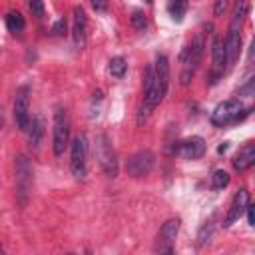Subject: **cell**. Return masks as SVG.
Segmentation results:
<instances>
[{
  "mask_svg": "<svg viewBox=\"0 0 255 255\" xmlns=\"http://www.w3.org/2000/svg\"><path fill=\"white\" fill-rule=\"evenodd\" d=\"M247 10H249V4L245 0H239L235 4V10H233V18H231V26H229V32L223 40V46H225V62H227V68L235 66V62L239 60V52H241V26H243V20L247 16Z\"/></svg>",
  "mask_w": 255,
  "mask_h": 255,
  "instance_id": "obj_1",
  "label": "cell"
},
{
  "mask_svg": "<svg viewBox=\"0 0 255 255\" xmlns=\"http://www.w3.org/2000/svg\"><path fill=\"white\" fill-rule=\"evenodd\" d=\"M163 96H165V92L161 90L159 82L155 80L153 66H147L145 72H143V102H141V108H139V114H137V124H143L151 116V112L159 106Z\"/></svg>",
  "mask_w": 255,
  "mask_h": 255,
  "instance_id": "obj_2",
  "label": "cell"
},
{
  "mask_svg": "<svg viewBox=\"0 0 255 255\" xmlns=\"http://www.w3.org/2000/svg\"><path fill=\"white\" fill-rule=\"evenodd\" d=\"M249 114H251V110L249 108L245 110L239 98H231V100H225L215 106V110L211 112V124L217 128H225L229 124H237V122L245 120Z\"/></svg>",
  "mask_w": 255,
  "mask_h": 255,
  "instance_id": "obj_3",
  "label": "cell"
},
{
  "mask_svg": "<svg viewBox=\"0 0 255 255\" xmlns=\"http://www.w3.org/2000/svg\"><path fill=\"white\" fill-rule=\"evenodd\" d=\"M70 145V116L66 108H58L54 114V128H52V151L56 157L64 155Z\"/></svg>",
  "mask_w": 255,
  "mask_h": 255,
  "instance_id": "obj_4",
  "label": "cell"
},
{
  "mask_svg": "<svg viewBox=\"0 0 255 255\" xmlns=\"http://www.w3.org/2000/svg\"><path fill=\"white\" fill-rule=\"evenodd\" d=\"M96 159L100 163V167L104 169V173L108 177H118V155L116 149L112 145V139L106 133H100L96 137Z\"/></svg>",
  "mask_w": 255,
  "mask_h": 255,
  "instance_id": "obj_5",
  "label": "cell"
},
{
  "mask_svg": "<svg viewBox=\"0 0 255 255\" xmlns=\"http://www.w3.org/2000/svg\"><path fill=\"white\" fill-rule=\"evenodd\" d=\"M30 189H32V163L26 155H18L16 157V201L20 207L28 205Z\"/></svg>",
  "mask_w": 255,
  "mask_h": 255,
  "instance_id": "obj_6",
  "label": "cell"
},
{
  "mask_svg": "<svg viewBox=\"0 0 255 255\" xmlns=\"http://www.w3.org/2000/svg\"><path fill=\"white\" fill-rule=\"evenodd\" d=\"M70 169L76 179H84L88 173V137L84 133L70 141Z\"/></svg>",
  "mask_w": 255,
  "mask_h": 255,
  "instance_id": "obj_7",
  "label": "cell"
},
{
  "mask_svg": "<svg viewBox=\"0 0 255 255\" xmlns=\"http://www.w3.org/2000/svg\"><path fill=\"white\" fill-rule=\"evenodd\" d=\"M153 163H155V155L149 149H141L129 155V159L126 161V171L131 177H143L153 169Z\"/></svg>",
  "mask_w": 255,
  "mask_h": 255,
  "instance_id": "obj_8",
  "label": "cell"
},
{
  "mask_svg": "<svg viewBox=\"0 0 255 255\" xmlns=\"http://www.w3.org/2000/svg\"><path fill=\"white\" fill-rule=\"evenodd\" d=\"M30 90L28 86H22L18 92H16V98H14V122H16V128L20 131H26L28 126H30Z\"/></svg>",
  "mask_w": 255,
  "mask_h": 255,
  "instance_id": "obj_9",
  "label": "cell"
},
{
  "mask_svg": "<svg viewBox=\"0 0 255 255\" xmlns=\"http://www.w3.org/2000/svg\"><path fill=\"white\" fill-rule=\"evenodd\" d=\"M179 227H181V221L177 217L173 219H167L159 233H157V239H155V251L159 253H173V245H175V237L179 233Z\"/></svg>",
  "mask_w": 255,
  "mask_h": 255,
  "instance_id": "obj_10",
  "label": "cell"
},
{
  "mask_svg": "<svg viewBox=\"0 0 255 255\" xmlns=\"http://www.w3.org/2000/svg\"><path fill=\"white\" fill-rule=\"evenodd\" d=\"M175 153L183 159H199L205 153V139L199 135H191L179 141V145L175 147Z\"/></svg>",
  "mask_w": 255,
  "mask_h": 255,
  "instance_id": "obj_11",
  "label": "cell"
},
{
  "mask_svg": "<svg viewBox=\"0 0 255 255\" xmlns=\"http://www.w3.org/2000/svg\"><path fill=\"white\" fill-rule=\"evenodd\" d=\"M247 203H249V191H247L245 187H241V189L235 193L233 201H231V207H229V213H227V217H225V221H223V227H231L237 219H241V215L245 213Z\"/></svg>",
  "mask_w": 255,
  "mask_h": 255,
  "instance_id": "obj_12",
  "label": "cell"
},
{
  "mask_svg": "<svg viewBox=\"0 0 255 255\" xmlns=\"http://www.w3.org/2000/svg\"><path fill=\"white\" fill-rule=\"evenodd\" d=\"M211 60H213V70H211V84L217 82V78L223 74L227 62H225V46H223V40L219 36H213V42H211Z\"/></svg>",
  "mask_w": 255,
  "mask_h": 255,
  "instance_id": "obj_13",
  "label": "cell"
},
{
  "mask_svg": "<svg viewBox=\"0 0 255 255\" xmlns=\"http://www.w3.org/2000/svg\"><path fill=\"white\" fill-rule=\"evenodd\" d=\"M28 143L32 149H38L42 145L44 133H46V120L42 114H36L30 118V126H28Z\"/></svg>",
  "mask_w": 255,
  "mask_h": 255,
  "instance_id": "obj_14",
  "label": "cell"
},
{
  "mask_svg": "<svg viewBox=\"0 0 255 255\" xmlns=\"http://www.w3.org/2000/svg\"><path fill=\"white\" fill-rule=\"evenodd\" d=\"M86 26H88V20H86V12L82 6H76L74 8V26H72V36H74V44L78 48H82L86 44Z\"/></svg>",
  "mask_w": 255,
  "mask_h": 255,
  "instance_id": "obj_15",
  "label": "cell"
},
{
  "mask_svg": "<svg viewBox=\"0 0 255 255\" xmlns=\"http://www.w3.org/2000/svg\"><path fill=\"white\" fill-rule=\"evenodd\" d=\"M255 163V143L253 141H247L233 157V167L235 171H245L249 169L251 165Z\"/></svg>",
  "mask_w": 255,
  "mask_h": 255,
  "instance_id": "obj_16",
  "label": "cell"
},
{
  "mask_svg": "<svg viewBox=\"0 0 255 255\" xmlns=\"http://www.w3.org/2000/svg\"><path fill=\"white\" fill-rule=\"evenodd\" d=\"M153 74H155V80L159 82L161 90L167 94V88H169V60L163 54L157 56L155 66H153Z\"/></svg>",
  "mask_w": 255,
  "mask_h": 255,
  "instance_id": "obj_17",
  "label": "cell"
},
{
  "mask_svg": "<svg viewBox=\"0 0 255 255\" xmlns=\"http://www.w3.org/2000/svg\"><path fill=\"white\" fill-rule=\"evenodd\" d=\"M108 72H110L114 78H118V80L124 78L126 72H128V62H126V58H122V56L112 58L110 64H108Z\"/></svg>",
  "mask_w": 255,
  "mask_h": 255,
  "instance_id": "obj_18",
  "label": "cell"
},
{
  "mask_svg": "<svg viewBox=\"0 0 255 255\" xmlns=\"http://www.w3.org/2000/svg\"><path fill=\"white\" fill-rule=\"evenodd\" d=\"M187 10V0H169L167 2V12L175 22H181Z\"/></svg>",
  "mask_w": 255,
  "mask_h": 255,
  "instance_id": "obj_19",
  "label": "cell"
},
{
  "mask_svg": "<svg viewBox=\"0 0 255 255\" xmlns=\"http://www.w3.org/2000/svg\"><path fill=\"white\" fill-rule=\"evenodd\" d=\"M6 26H8V30L10 32H22L24 30V26H26V22H24V16L20 14V12H8V16H6Z\"/></svg>",
  "mask_w": 255,
  "mask_h": 255,
  "instance_id": "obj_20",
  "label": "cell"
},
{
  "mask_svg": "<svg viewBox=\"0 0 255 255\" xmlns=\"http://www.w3.org/2000/svg\"><path fill=\"white\" fill-rule=\"evenodd\" d=\"M227 183H229V173L225 169H215L213 175H211V187L213 189H223V187H227Z\"/></svg>",
  "mask_w": 255,
  "mask_h": 255,
  "instance_id": "obj_21",
  "label": "cell"
},
{
  "mask_svg": "<svg viewBox=\"0 0 255 255\" xmlns=\"http://www.w3.org/2000/svg\"><path fill=\"white\" fill-rule=\"evenodd\" d=\"M211 235H213V219L205 221V223L199 227V233H197V245H199V247L205 245V243L211 239Z\"/></svg>",
  "mask_w": 255,
  "mask_h": 255,
  "instance_id": "obj_22",
  "label": "cell"
},
{
  "mask_svg": "<svg viewBox=\"0 0 255 255\" xmlns=\"http://www.w3.org/2000/svg\"><path fill=\"white\" fill-rule=\"evenodd\" d=\"M131 26L135 28V30H145V26H147V20H145V14L141 12V10H133V14H131Z\"/></svg>",
  "mask_w": 255,
  "mask_h": 255,
  "instance_id": "obj_23",
  "label": "cell"
},
{
  "mask_svg": "<svg viewBox=\"0 0 255 255\" xmlns=\"http://www.w3.org/2000/svg\"><path fill=\"white\" fill-rule=\"evenodd\" d=\"M28 6H30V10H32V14L36 18L44 16V2L42 0H28Z\"/></svg>",
  "mask_w": 255,
  "mask_h": 255,
  "instance_id": "obj_24",
  "label": "cell"
},
{
  "mask_svg": "<svg viewBox=\"0 0 255 255\" xmlns=\"http://www.w3.org/2000/svg\"><path fill=\"white\" fill-rule=\"evenodd\" d=\"M66 28H68V24H66V18H60L54 26H52V32L56 34V36H64L66 34Z\"/></svg>",
  "mask_w": 255,
  "mask_h": 255,
  "instance_id": "obj_25",
  "label": "cell"
},
{
  "mask_svg": "<svg viewBox=\"0 0 255 255\" xmlns=\"http://www.w3.org/2000/svg\"><path fill=\"white\" fill-rule=\"evenodd\" d=\"M253 78L251 80H247V84L243 86V88H239V96H253Z\"/></svg>",
  "mask_w": 255,
  "mask_h": 255,
  "instance_id": "obj_26",
  "label": "cell"
},
{
  "mask_svg": "<svg viewBox=\"0 0 255 255\" xmlns=\"http://www.w3.org/2000/svg\"><path fill=\"white\" fill-rule=\"evenodd\" d=\"M92 2V8L96 12H106L108 10V0H90Z\"/></svg>",
  "mask_w": 255,
  "mask_h": 255,
  "instance_id": "obj_27",
  "label": "cell"
},
{
  "mask_svg": "<svg viewBox=\"0 0 255 255\" xmlns=\"http://www.w3.org/2000/svg\"><path fill=\"white\" fill-rule=\"evenodd\" d=\"M225 8H227V0H215V8H213L215 16H221L225 12Z\"/></svg>",
  "mask_w": 255,
  "mask_h": 255,
  "instance_id": "obj_28",
  "label": "cell"
},
{
  "mask_svg": "<svg viewBox=\"0 0 255 255\" xmlns=\"http://www.w3.org/2000/svg\"><path fill=\"white\" fill-rule=\"evenodd\" d=\"M245 213H247V221H249V225L253 227V225H255V211H253V203H247Z\"/></svg>",
  "mask_w": 255,
  "mask_h": 255,
  "instance_id": "obj_29",
  "label": "cell"
},
{
  "mask_svg": "<svg viewBox=\"0 0 255 255\" xmlns=\"http://www.w3.org/2000/svg\"><path fill=\"white\" fill-rule=\"evenodd\" d=\"M227 147H229V141H223V143L217 147V153H225V151H227Z\"/></svg>",
  "mask_w": 255,
  "mask_h": 255,
  "instance_id": "obj_30",
  "label": "cell"
},
{
  "mask_svg": "<svg viewBox=\"0 0 255 255\" xmlns=\"http://www.w3.org/2000/svg\"><path fill=\"white\" fill-rule=\"evenodd\" d=\"M145 2H151V0H145Z\"/></svg>",
  "mask_w": 255,
  "mask_h": 255,
  "instance_id": "obj_31",
  "label": "cell"
}]
</instances>
